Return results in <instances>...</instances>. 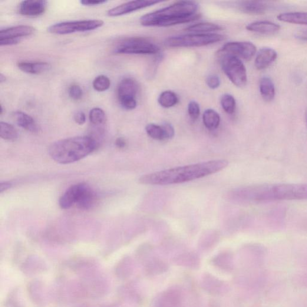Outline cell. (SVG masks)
Here are the masks:
<instances>
[{"label": "cell", "instance_id": "8fae6325", "mask_svg": "<svg viewBox=\"0 0 307 307\" xmlns=\"http://www.w3.org/2000/svg\"><path fill=\"white\" fill-rule=\"evenodd\" d=\"M156 1H132L127 2L112 8L108 11V15L111 17H116L128 14L139 10L145 9L160 3Z\"/></svg>", "mask_w": 307, "mask_h": 307}, {"label": "cell", "instance_id": "30bf717a", "mask_svg": "<svg viewBox=\"0 0 307 307\" xmlns=\"http://www.w3.org/2000/svg\"><path fill=\"white\" fill-rule=\"evenodd\" d=\"M155 306L183 307L182 293L176 287L164 290L157 297Z\"/></svg>", "mask_w": 307, "mask_h": 307}, {"label": "cell", "instance_id": "b9f144b4", "mask_svg": "<svg viewBox=\"0 0 307 307\" xmlns=\"http://www.w3.org/2000/svg\"><path fill=\"white\" fill-rule=\"evenodd\" d=\"M127 143L126 141L123 138H118L117 139L116 141H115V145H116L117 147L118 148H124L126 146Z\"/></svg>", "mask_w": 307, "mask_h": 307}, {"label": "cell", "instance_id": "836d02e7", "mask_svg": "<svg viewBox=\"0 0 307 307\" xmlns=\"http://www.w3.org/2000/svg\"><path fill=\"white\" fill-rule=\"evenodd\" d=\"M214 265L217 266L218 268L221 269L227 270L229 271L230 269H232V263H231V260L229 257L226 256L222 257H218L216 259L214 260Z\"/></svg>", "mask_w": 307, "mask_h": 307}, {"label": "cell", "instance_id": "83f0119b", "mask_svg": "<svg viewBox=\"0 0 307 307\" xmlns=\"http://www.w3.org/2000/svg\"><path fill=\"white\" fill-rule=\"evenodd\" d=\"M0 137L6 141H15L18 137L17 130L12 125L6 122L0 123Z\"/></svg>", "mask_w": 307, "mask_h": 307}, {"label": "cell", "instance_id": "8d00e7d4", "mask_svg": "<svg viewBox=\"0 0 307 307\" xmlns=\"http://www.w3.org/2000/svg\"><path fill=\"white\" fill-rule=\"evenodd\" d=\"M206 83L209 87L211 89H216L220 85V79L216 75H211L208 77L206 79Z\"/></svg>", "mask_w": 307, "mask_h": 307}, {"label": "cell", "instance_id": "74e56055", "mask_svg": "<svg viewBox=\"0 0 307 307\" xmlns=\"http://www.w3.org/2000/svg\"><path fill=\"white\" fill-rule=\"evenodd\" d=\"M163 126L165 130V133H166V134L167 140H171V139L173 138L175 136L174 127L170 124L167 123L163 124Z\"/></svg>", "mask_w": 307, "mask_h": 307}, {"label": "cell", "instance_id": "d4e9b609", "mask_svg": "<svg viewBox=\"0 0 307 307\" xmlns=\"http://www.w3.org/2000/svg\"><path fill=\"white\" fill-rule=\"evenodd\" d=\"M220 117L216 111L209 109L204 112L203 122L208 129L214 130L219 127Z\"/></svg>", "mask_w": 307, "mask_h": 307}, {"label": "cell", "instance_id": "7bdbcfd3", "mask_svg": "<svg viewBox=\"0 0 307 307\" xmlns=\"http://www.w3.org/2000/svg\"><path fill=\"white\" fill-rule=\"evenodd\" d=\"M296 38L307 41V31H301L297 33Z\"/></svg>", "mask_w": 307, "mask_h": 307}, {"label": "cell", "instance_id": "3957f363", "mask_svg": "<svg viewBox=\"0 0 307 307\" xmlns=\"http://www.w3.org/2000/svg\"><path fill=\"white\" fill-rule=\"evenodd\" d=\"M196 2L182 1L174 3L158 11L148 13L140 19L145 26H170L184 24L199 19Z\"/></svg>", "mask_w": 307, "mask_h": 307}, {"label": "cell", "instance_id": "8992f818", "mask_svg": "<svg viewBox=\"0 0 307 307\" xmlns=\"http://www.w3.org/2000/svg\"><path fill=\"white\" fill-rule=\"evenodd\" d=\"M115 52L121 54L154 55L160 53V48L150 40L131 38L124 40L117 46Z\"/></svg>", "mask_w": 307, "mask_h": 307}, {"label": "cell", "instance_id": "7c38bea8", "mask_svg": "<svg viewBox=\"0 0 307 307\" xmlns=\"http://www.w3.org/2000/svg\"><path fill=\"white\" fill-rule=\"evenodd\" d=\"M47 5V2L44 0H26L20 3L18 11L23 16L35 17L45 13Z\"/></svg>", "mask_w": 307, "mask_h": 307}, {"label": "cell", "instance_id": "2e32d148", "mask_svg": "<svg viewBox=\"0 0 307 307\" xmlns=\"http://www.w3.org/2000/svg\"><path fill=\"white\" fill-rule=\"evenodd\" d=\"M247 30L265 35H275L280 29V26L268 21H256L247 25Z\"/></svg>", "mask_w": 307, "mask_h": 307}, {"label": "cell", "instance_id": "ab89813d", "mask_svg": "<svg viewBox=\"0 0 307 307\" xmlns=\"http://www.w3.org/2000/svg\"><path fill=\"white\" fill-rule=\"evenodd\" d=\"M74 120L79 125H83L86 121L85 115L83 112H78L75 115Z\"/></svg>", "mask_w": 307, "mask_h": 307}, {"label": "cell", "instance_id": "f546056e", "mask_svg": "<svg viewBox=\"0 0 307 307\" xmlns=\"http://www.w3.org/2000/svg\"><path fill=\"white\" fill-rule=\"evenodd\" d=\"M221 105L224 112L227 114L232 115L236 110V100L232 95L225 94L221 98Z\"/></svg>", "mask_w": 307, "mask_h": 307}, {"label": "cell", "instance_id": "9a60e30c", "mask_svg": "<svg viewBox=\"0 0 307 307\" xmlns=\"http://www.w3.org/2000/svg\"><path fill=\"white\" fill-rule=\"evenodd\" d=\"M277 52L272 48H264L257 53L255 65L257 70L262 71L271 65L276 60Z\"/></svg>", "mask_w": 307, "mask_h": 307}, {"label": "cell", "instance_id": "e575fe53", "mask_svg": "<svg viewBox=\"0 0 307 307\" xmlns=\"http://www.w3.org/2000/svg\"><path fill=\"white\" fill-rule=\"evenodd\" d=\"M69 95L70 97L74 100H79L83 96V91L80 86L74 84L69 88Z\"/></svg>", "mask_w": 307, "mask_h": 307}, {"label": "cell", "instance_id": "6da1fadb", "mask_svg": "<svg viewBox=\"0 0 307 307\" xmlns=\"http://www.w3.org/2000/svg\"><path fill=\"white\" fill-rule=\"evenodd\" d=\"M229 165L226 160H215L171 168L145 175L139 180L142 184L166 186L200 179L222 170Z\"/></svg>", "mask_w": 307, "mask_h": 307}, {"label": "cell", "instance_id": "277c9868", "mask_svg": "<svg viewBox=\"0 0 307 307\" xmlns=\"http://www.w3.org/2000/svg\"><path fill=\"white\" fill-rule=\"evenodd\" d=\"M97 142L91 137H77L55 142L49 148V156L56 162L68 164L90 155L97 147Z\"/></svg>", "mask_w": 307, "mask_h": 307}, {"label": "cell", "instance_id": "4316f807", "mask_svg": "<svg viewBox=\"0 0 307 307\" xmlns=\"http://www.w3.org/2000/svg\"><path fill=\"white\" fill-rule=\"evenodd\" d=\"M148 136L157 141H166L167 137L162 125L155 124H148L145 128Z\"/></svg>", "mask_w": 307, "mask_h": 307}, {"label": "cell", "instance_id": "ee69618b", "mask_svg": "<svg viewBox=\"0 0 307 307\" xmlns=\"http://www.w3.org/2000/svg\"><path fill=\"white\" fill-rule=\"evenodd\" d=\"M6 81V78L5 75H3L2 74L0 75V82L3 83V82H5Z\"/></svg>", "mask_w": 307, "mask_h": 307}, {"label": "cell", "instance_id": "f35d334b", "mask_svg": "<svg viewBox=\"0 0 307 307\" xmlns=\"http://www.w3.org/2000/svg\"><path fill=\"white\" fill-rule=\"evenodd\" d=\"M107 2L105 0H82L80 2L81 5L87 6L100 5Z\"/></svg>", "mask_w": 307, "mask_h": 307}, {"label": "cell", "instance_id": "cb8c5ba5", "mask_svg": "<svg viewBox=\"0 0 307 307\" xmlns=\"http://www.w3.org/2000/svg\"><path fill=\"white\" fill-rule=\"evenodd\" d=\"M222 29L223 28L219 25L213 23L203 22L188 26L184 30L197 34H209Z\"/></svg>", "mask_w": 307, "mask_h": 307}, {"label": "cell", "instance_id": "603a6c76", "mask_svg": "<svg viewBox=\"0 0 307 307\" xmlns=\"http://www.w3.org/2000/svg\"><path fill=\"white\" fill-rule=\"evenodd\" d=\"M279 21L291 24L307 25V12H287L277 16Z\"/></svg>", "mask_w": 307, "mask_h": 307}, {"label": "cell", "instance_id": "52a82bcc", "mask_svg": "<svg viewBox=\"0 0 307 307\" xmlns=\"http://www.w3.org/2000/svg\"><path fill=\"white\" fill-rule=\"evenodd\" d=\"M222 70L232 83L237 87H245L247 83V70L242 59L233 56L217 55Z\"/></svg>", "mask_w": 307, "mask_h": 307}, {"label": "cell", "instance_id": "ba28073f", "mask_svg": "<svg viewBox=\"0 0 307 307\" xmlns=\"http://www.w3.org/2000/svg\"><path fill=\"white\" fill-rule=\"evenodd\" d=\"M104 25V22L101 20H82L57 23L49 26L48 30L52 34L65 35L77 32L94 30Z\"/></svg>", "mask_w": 307, "mask_h": 307}, {"label": "cell", "instance_id": "ac0fdd59", "mask_svg": "<svg viewBox=\"0 0 307 307\" xmlns=\"http://www.w3.org/2000/svg\"><path fill=\"white\" fill-rule=\"evenodd\" d=\"M18 67L25 74L31 75H41L49 71L51 65L47 62L21 61L18 63Z\"/></svg>", "mask_w": 307, "mask_h": 307}, {"label": "cell", "instance_id": "9c48e42d", "mask_svg": "<svg viewBox=\"0 0 307 307\" xmlns=\"http://www.w3.org/2000/svg\"><path fill=\"white\" fill-rule=\"evenodd\" d=\"M256 46L250 42L227 43L217 52V55L233 56L245 61H249L256 54Z\"/></svg>", "mask_w": 307, "mask_h": 307}, {"label": "cell", "instance_id": "1f68e13d", "mask_svg": "<svg viewBox=\"0 0 307 307\" xmlns=\"http://www.w3.org/2000/svg\"><path fill=\"white\" fill-rule=\"evenodd\" d=\"M167 266L166 264L161 261H153L148 264L146 266V271L148 275L153 276L160 275L166 271Z\"/></svg>", "mask_w": 307, "mask_h": 307}, {"label": "cell", "instance_id": "4dcf8cb0", "mask_svg": "<svg viewBox=\"0 0 307 307\" xmlns=\"http://www.w3.org/2000/svg\"><path fill=\"white\" fill-rule=\"evenodd\" d=\"M111 81L107 76L99 75L92 82V87L98 92L107 91L110 88Z\"/></svg>", "mask_w": 307, "mask_h": 307}, {"label": "cell", "instance_id": "d590c367", "mask_svg": "<svg viewBox=\"0 0 307 307\" xmlns=\"http://www.w3.org/2000/svg\"><path fill=\"white\" fill-rule=\"evenodd\" d=\"M121 107L127 110H133L137 107L136 98H123L119 99Z\"/></svg>", "mask_w": 307, "mask_h": 307}, {"label": "cell", "instance_id": "60d3db41", "mask_svg": "<svg viewBox=\"0 0 307 307\" xmlns=\"http://www.w3.org/2000/svg\"><path fill=\"white\" fill-rule=\"evenodd\" d=\"M12 186L11 183L6 181V182H2L0 183V193H2L4 191L11 189Z\"/></svg>", "mask_w": 307, "mask_h": 307}, {"label": "cell", "instance_id": "ffe728a7", "mask_svg": "<svg viewBox=\"0 0 307 307\" xmlns=\"http://www.w3.org/2000/svg\"><path fill=\"white\" fill-rule=\"evenodd\" d=\"M13 117L19 127L31 133H38L39 131V125L30 115L22 111H16L13 112Z\"/></svg>", "mask_w": 307, "mask_h": 307}, {"label": "cell", "instance_id": "7402d4cb", "mask_svg": "<svg viewBox=\"0 0 307 307\" xmlns=\"http://www.w3.org/2000/svg\"><path fill=\"white\" fill-rule=\"evenodd\" d=\"M259 90L263 100L271 101L275 98L276 89L272 81L268 77H263L259 82Z\"/></svg>", "mask_w": 307, "mask_h": 307}, {"label": "cell", "instance_id": "484cf974", "mask_svg": "<svg viewBox=\"0 0 307 307\" xmlns=\"http://www.w3.org/2000/svg\"><path fill=\"white\" fill-rule=\"evenodd\" d=\"M158 102L161 107L170 108L178 104V97L174 92L165 91L161 92L159 97H158Z\"/></svg>", "mask_w": 307, "mask_h": 307}, {"label": "cell", "instance_id": "5bb4252c", "mask_svg": "<svg viewBox=\"0 0 307 307\" xmlns=\"http://www.w3.org/2000/svg\"><path fill=\"white\" fill-rule=\"evenodd\" d=\"M95 200V193L91 187L87 184L81 183V189L76 203L78 208L84 210L90 209L93 206Z\"/></svg>", "mask_w": 307, "mask_h": 307}, {"label": "cell", "instance_id": "7a4b0ae2", "mask_svg": "<svg viewBox=\"0 0 307 307\" xmlns=\"http://www.w3.org/2000/svg\"><path fill=\"white\" fill-rule=\"evenodd\" d=\"M236 199L252 202L307 199V184H262L241 188L233 193Z\"/></svg>", "mask_w": 307, "mask_h": 307}, {"label": "cell", "instance_id": "f1b7e54d", "mask_svg": "<svg viewBox=\"0 0 307 307\" xmlns=\"http://www.w3.org/2000/svg\"><path fill=\"white\" fill-rule=\"evenodd\" d=\"M89 119L92 125L99 126L105 124L107 117L103 110L99 108H94L90 111Z\"/></svg>", "mask_w": 307, "mask_h": 307}, {"label": "cell", "instance_id": "4fadbf2b", "mask_svg": "<svg viewBox=\"0 0 307 307\" xmlns=\"http://www.w3.org/2000/svg\"><path fill=\"white\" fill-rule=\"evenodd\" d=\"M35 32V28L29 25H18L0 31V39H11L19 40L27 37Z\"/></svg>", "mask_w": 307, "mask_h": 307}, {"label": "cell", "instance_id": "44dd1931", "mask_svg": "<svg viewBox=\"0 0 307 307\" xmlns=\"http://www.w3.org/2000/svg\"><path fill=\"white\" fill-rule=\"evenodd\" d=\"M80 188L81 183H79L72 186L65 191L59 200V206L62 209H70L76 204Z\"/></svg>", "mask_w": 307, "mask_h": 307}, {"label": "cell", "instance_id": "e0dca14e", "mask_svg": "<svg viewBox=\"0 0 307 307\" xmlns=\"http://www.w3.org/2000/svg\"><path fill=\"white\" fill-rule=\"evenodd\" d=\"M139 85L134 79L124 78L119 84L117 90L118 100L123 98H136Z\"/></svg>", "mask_w": 307, "mask_h": 307}, {"label": "cell", "instance_id": "5b68a950", "mask_svg": "<svg viewBox=\"0 0 307 307\" xmlns=\"http://www.w3.org/2000/svg\"><path fill=\"white\" fill-rule=\"evenodd\" d=\"M224 36L217 33L191 34L172 36L164 41L165 46L170 48L201 47L223 41Z\"/></svg>", "mask_w": 307, "mask_h": 307}, {"label": "cell", "instance_id": "d6986e66", "mask_svg": "<svg viewBox=\"0 0 307 307\" xmlns=\"http://www.w3.org/2000/svg\"><path fill=\"white\" fill-rule=\"evenodd\" d=\"M237 8L246 14L257 15L265 13L268 9V5L263 2L244 1L238 3Z\"/></svg>", "mask_w": 307, "mask_h": 307}, {"label": "cell", "instance_id": "bcb514c9", "mask_svg": "<svg viewBox=\"0 0 307 307\" xmlns=\"http://www.w3.org/2000/svg\"><path fill=\"white\" fill-rule=\"evenodd\" d=\"M3 111H3V108L2 107V105H1V112H0V114H1V115L3 114Z\"/></svg>", "mask_w": 307, "mask_h": 307}, {"label": "cell", "instance_id": "f6af8a7d", "mask_svg": "<svg viewBox=\"0 0 307 307\" xmlns=\"http://www.w3.org/2000/svg\"><path fill=\"white\" fill-rule=\"evenodd\" d=\"M305 122H306V128H307V109L305 111Z\"/></svg>", "mask_w": 307, "mask_h": 307}, {"label": "cell", "instance_id": "d6a6232c", "mask_svg": "<svg viewBox=\"0 0 307 307\" xmlns=\"http://www.w3.org/2000/svg\"><path fill=\"white\" fill-rule=\"evenodd\" d=\"M200 106L195 101H191L188 105V113L191 120L195 121L199 117Z\"/></svg>", "mask_w": 307, "mask_h": 307}]
</instances>
